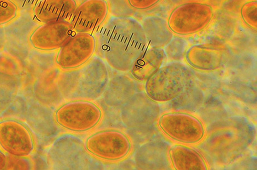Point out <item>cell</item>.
<instances>
[{
	"instance_id": "4",
	"label": "cell",
	"mask_w": 257,
	"mask_h": 170,
	"mask_svg": "<svg viewBox=\"0 0 257 170\" xmlns=\"http://www.w3.org/2000/svg\"><path fill=\"white\" fill-rule=\"evenodd\" d=\"M101 111L97 106L86 101H76L62 105L56 111L57 124L73 131L90 130L101 118Z\"/></svg>"
},
{
	"instance_id": "1",
	"label": "cell",
	"mask_w": 257,
	"mask_h": 170,
	"mask_svg": "<svg viewBox=\"0 0 257 170\" xmlns=\"http://www.w3.org/2000/svg\"><path fill=\"white\" fill-rule=\"evenodd\" d=\"M96 33V45L110 66L120 71L131 70L149 46L143 26L130 17H113Z\"/></svg>"
},
{
	"instance_id": "15",
	"label": "cell",
	"mask_w": 257,
	"mask_h": 170,
	"mask_svg": "<svg viewBox=\"0 0 257 170\" xmlns=\"http://www.w3.org/2000/svg\"><path fill=\"white\" fill-rule=\"evenodd\" d=\"M165 57L164 50L162 48L147 49L135 63L131 68V73L140 81H147L159 70L165 61Z\"/></svg>"
},
{
	"instance_id": "14",
	"label": "cell",
	"mask_w": 257,
	"mask_h": 170,
	"mask_svg": "<svg viewBox=\"0 0 257 170\" xmlns=\"http://www.w3.org/2000/svg\"><path fill=\"white\" fill-rule=\"evenodd\" d=\"M151 48L165 47L174 37L168 21L158 17H149L141 23Z\"/></svg>"
},
{
	"instance_id": "8",
	"label": "cell",
	"mask_w": 257,
	"mask_h": 170,
	"mask_svg": "<svg viewBox=\"0 0 257 170\" xmlns=\"http://www.w3.org/2000/svg\"><path fill=\"white\" fill-rule=\"evenodd\" d=\"M69 21L43 24L31 36L33 49L42 52L59 50L74 34Z\"/></svg>"
},
{
	"instance_id": "25",
	"label": "cell",
	"mask_w": 257,
	"mask_h": 170,
	"mask_svg": "<svg viewBox=\"0 0 257 170\" xmlns=\"http://www.w3.org/2000/svg\"><path fill=\"white\" fill-rule=\"evenodd\" d=\"M4 46H5L4 26H0V49H3Z\"/></svg>"
},
{
	"instance_id": "10",
	"label": "cell",
	"mask_w": 257,
	"mask_h": 170,
	"mask_svg": "<svg viewBox=\"0 0 257 170\" xmlns=\"http://www.w3.org/2000/svg\"><path fill=\"white\" fill-rule=\"evenodd\" d=\"M240 27L238 15L221 9L216 13L202 34L204 43L224 46Z\"/></svg>"
},
{
	"instance_id": "18",
	"label": "cell",
	"mask_w": 257,
	"mask_h": 170,
	"mask_svg": "<svg viewBox=\"0 0 257 170\" xmlns=\"http://www.w3.org/2000/svg\"><path fill=\"white\" fill-rule=\"evenodd\" d=\"M19 10L10 0H0V26H4L17 17Z\"/></svg>"
},
{
	"instance_id": "19",
	"label": "cell",
	"mask_w": 257,
	"mask_h": 170,
	"mask_svg": "<svg viewBox=\"0 0 257 170\" xmlns=\"http://www.w3.org/2000/svg\"><path fill=\"white\" fill-rule=\"evenodd\" d=\"M127 2L134 9L145 10L155 7L161 0H127Z\"/></svg>"
},
{
	"instance_id": "3",
	"label": "cell",
	"mask_w": 257,
	"mask_h": 170,
	"mask_svg": "<svg viewBox=\"0 0 257 170\" xmlns=\"http://www.w3.org/2000/svg\"><path fill=\"white\" fill-rule=\"evenodd\" d=\"M213 8L205 3L179 5L172 11L168 23L173 33L180 36H191L201 33L210 24Z\"/></svg>"
},
{
	"instance_id": "23",
	"label": "cell",
	"mask_w": 257,
	"mask_h": 170,
	"mask_svg": "<svg viewBox=\"0 0 257 170\" xmlns=\"http://www.w3.org/2000/svg\"><path fill=\"white\" fill-rule=\"evenodd\" d=\"M7 161L8 159L6 154L0 148V169L6 167Z\"/></svg>"
},
{
	"instance_id": "20",
	"label": "cell",
	"mask_w": 257,
	"mask_h": 170,
	"mask_svg": "<svg viewBox=\"0 0 257 170\" xmlns=\"http://www.w3.org/2000/svg\"><path fill=\"white\" fill-rule=\"evenodd\" d=\"M17 7L19 12H33L35 5L40 0H10Z\"/></svg>"
},
{
	"instance_id": "16",
	"label": "cell",
	"mask_w": 257,
	"mask_h": 170,
	"mask_svg": "<svg viewBox=\"0 0 257 170\" xmlns=\"http://www.w3.org/2000/svg\"><path fill=\"white\" fill-rule=\"evenodd\" d=\"M189 44L183 37L174 36L164 49L166 57L169 60L180 61L186 57Z\"/></svg>"
},
{
	"instance_id": "22",
	"label": "cell",
	"mask_w": 257,
	"mask_h": 170,
	"mask_svg": "<svg viewBox=\"0 0 257 170\" xmlns=\"http://www.w3.org/2000/svg\"><path fill=\"white\" fill-rule=\"evenodd\" d=\"M207 0H168L170 4L174 6H179V5L192 3H206Z\"/></svg>"
},
{
	"instance_id": "5",
	"label": "cell",
	"mask_w": 257,
	"mask_h": 170,
	"mask_svg": "<svg viewBox=\"0 0 257 170\" xmlns=\"http://www.w3.org/2000/svg\"><path fill=\"white\" fill-rule=\"evenodd\" d=\"M0 148L15 157H28L35 145L31 132L22 122L14 119L0 121Z\"/></svg>"
},
{
	"instance_id": "11",
	"label": "cell",
	"mask_w": 257,
	"mask_h": 170,
	"mask_svg": "<svg viewBox=\"0 0 257 170\" xmlns=\"http://www.w3.org/2000/svg\"><path fill=\"white\" fill-rule=\"evenodd\" d=\"M39 23L33 12H19L14 19L4 26L5 46L18 50L33 48L30 38L40 26Z\"/></svg>"
},
{
	"instance_id": "12",
	"label": "cell",
	"mask_w": 257,
	"mask_h": 170,
	"mask_svg": "<svg viewBox=\"0 0 257 170\" xmlns=\"http://www.w3.org/2000/svg\"><path fill=\"white\" fill-rule=\"evenodd\" d=\"M75 0H40L33 13L42 24L69 21L77 8Z\"/></svg>"
},
{
	"instance_id": "21",
	"label": "cell",
	"mask_w": 257,
	"mask_h": 170,
	"mask_svg": "<svg viewBox=\"0 0 257 170\" xmlns=\"http://www.w3.org/2000/svg\"><path fill=\"white\" fill-rule=\"evenodd\" d=\"M12 98V95L9 90L0 85V113L6 109Z\"/></svg>"
},
{
	"instance_id": "13",
	"label": "cell",
	"mask_w": 257,
	"mask_h": 170,
	"mask_svg": "<svg viewBox=\"0 0 257 170\" xmlns=\"http://www.w3.org/2000/svg\"><path fill=\"white\" fill-rule=\"evenodd\" d=\"M186 57L191 66L211 70L225 61V48L208 43L195 45L188 49Z\"/></svg>"
},
{
	"instance_id": "7",
	"label": "cell",
	"mask_w": 257,
	"mask_h": 170,
	"mask_svg": "<svg viewBox=\"0 0 257 170\" xmlns=\"http://www.w3.org/2000/svg\"><path fill=\"white\" fill-rule=\"evenodd\" d=\"M86 147L89 152L99 158L116 161L127 155L131 144L127 137L121 132L104 131L89 137Z\"/></svg>"
},
{
	"instance_id": "17",
	"label": "cell",
	"mask_w": 257,
	"mask_h": 170,
	"mask_svg": "<svg viewBox=\"0 0 257 170\" xmlns=\"http://www.w3.org/2000/svg\"><path fill=\"white\" fill-rule=\"evenodd\" d=\"M257 3L256 0L247 1L243 4L240 10V15L243 22L249 29L256 30Z\"/></svg>"
},
{
	"instance_id": "24",
	"label": "cell",
	"mask_w": 257,
	"mask_h": 170,
	"mask_svg": "<svg viewBox=\"0 0 257 170\" xmlns=\"http://www.w3.org/2000/svg\"><path fill=\"white\" fill-rule=\"evenodd\" d=\"M227 0H208V4L213 8H217L221 7L222 5Z\"/></svg>"
},
{
	"instance_id": "9",
	"label": "cell",
	"mask_w": 257,
	"mask_h": 170,
	"mask_svg": "<svg viewBox=\"0 0 257 170\" xmlns=\"http://www.w3.org/2000/svg\"><path fill=\"white\" fill-rule=\"evenodd\" d=\"M108 10L105 0H86L77 7L72 16L70 23L73 31L92 33L106 20Z\"/></svg>"
},
{
	"instance_id": "6",
	"label": "cell",
	"mask_w": 257,
	"mask_h": 170,
	"mask_svg": "<svg viewBox=\"0 0 257 170\" xmlns=\"http://www.w3.org/2000/svg\"><path fill=\"white\" fill-rule=\"evenodd\" d=\"M96 50V39L92 34L75 33L59 49L56 62L63 70H72L87 62Z\"/></svg>"
},
{
	"instance_id": "2",
	"label": "cell",
	"mask_w": 257,
	"mask_h": 170,
	"mask_svg": "<svg viewBox=\"0 0 257 170\" xmlns=\"http://www.w3.org/2000/svg\"><path fill=\"white\" fill-rule=\"evenodd\" d=\"M190 70L178 62L160 68L146 81V91L156 102L175 98L183 92L190 80Z\"/></svg>"
}]
</instances>
